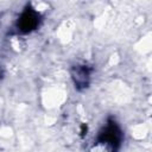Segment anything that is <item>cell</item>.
<instances>
[{
  "label": "cell",
  "instance_id": "obj_1",
  "mask_svg": "<svg viewBox=\"0 0 152 152\" xmlns=\"http://www.w3.org/2000/svg\"><path fill=\"white\" fill-rule=\"evenodd\" d=\"M36 18L33 17V14L32 13H25L24 15H23V18H21V25H23V27L24 28H31V27H33L34 25H36Z\"/></svg>",
  "mask_w": 152,
  "mask_h": 152
}]
</instances>
